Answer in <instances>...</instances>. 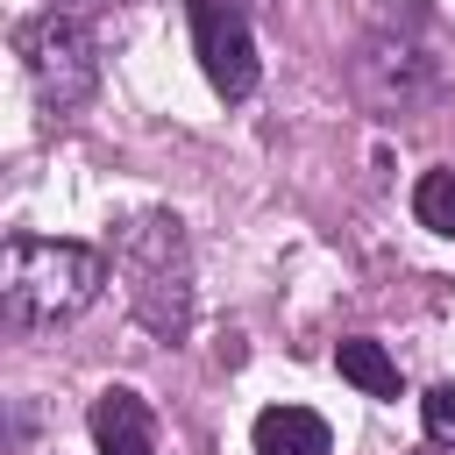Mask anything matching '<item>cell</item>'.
<instances>
[{"label": "cell", "mask_w": 455, "mask_h": 455, "mask_svg": "<svg viewBox=\"0 0 455 455\" xmlns=\"http://www.w3.org/2000/svg\"><path fill=\"white\" fill-rule=\"evenodd\" d=\"M107 284V263L100 249L85 242H50V235H14L7 242V263H0V299H7V320L14 327H57V320H78Z\"/></svg>", "instance_id": "6da1fadb"}, {"label": "cell", "mask_w": 455, "mask_h": 455, "mask_svg": "<svg viewBox=\"0 0 455 455\" xmlns=\"http://www.w3.org/2000/svg\"><path fill=\"white\" fill-rule=\"evenodd\" d=\"M121 284L149 334L171 341L192 327V256H185V228L171 213H142L121 228Z\"/></svg>", "instance_id": "7a4b0ae2"}, {"label": "cell", "mask_w": 455, "mask_h": 455, "mask_svg": "<svg viewBox=\"0 0 455 455\" xmlns=\"http://www.w3.org/2000/svg\"><path fill=\"white\" fill-rule=\"evenodd\" d=\"M14 50H21V71H28V85H36V100H43L50 114H71V107L100 85L92 28H85L78 14H64V7L21 21V28H14Z\"/></svg>", "instance_id": "3957f363"}, {"label": "cell", "mask_w": 455, "mask_h": 455, "mask_svg": "<svg viewBox=\"0 0 455 455\" xmlns=\"http://www.w3.org/2000/svg\"><path fill=\"white\" fill-rule=\"evenodd\" d=\"M185 14H192V50L206 64V85L220 100H249L256 92V36H249L242 0H185Z\"/></svg>", "instance_id": "277c9868"}, {"label": "cell", "mask_w": 455, "mask_h": 455, "mask_svg": "<svg viewBox=\"0 0 455 455\" xmlns=\"http://www.w3.org/2000/svg\"><path fill=\"white\" fill-rule=\"evenodd\" d=\"M85 427H92L100 455H156V419H149L142 391H128V384L100 391L92 412H85Z\"/></svg>", "instance_id": "5b68a950"}, {"label": "cell", "mask_w": 455, "mask_h": 455, "mask_svg": "<svg viewBox=\"0 0 455 455\" xmlns=\"http://www.w3.org/2000/svg\"><path fill=\"white\" fill-rule=\"evenodd\" d=\"M327 448H334V434L320 412H306V405L256 412V455H327Z\"/></svg>", "instance_id": "8992f818"}, {"label": "cell", "mask_w": 455, "mask_h": 455, "mask_svg": "<svg viewBox=\"0 0 455 455\" xmlns=\"http://www.w3.org/2000/svg\"><path fill=\"white\" fill-rule=\"evenodd\" d=\"M334 363H341V377H348L355 391H370V398H398V363H391L377 341H341Z\"/></svg>", "instance_id": "52a82bcc"}, {"label": "cell", "mask_w": 455, "mask_h": 455, "mask_svg": "<svg viewBox=\"0 0 455 455\" xmlns=\"http://www.w3.org/2000/svg\"><path fill=\"white\" fill-rule=\"evenodd\" d=\"M412 213H419V228H434V235L455 242V171H427L412 185Z\"/></svg>", "instance_id": "ba28073f"}, {"label": "cell", "mask_w": 455, "mask_h": 455, "mask_svg": "<svg viewBox=\"0 0 455 455\" xmlns=\"http://www.w3.org/2000/svg\"><path fill=\"white\" fill-rule=\"evenodd\" d=\"M419 412H427V434H434V441H455V384H434V391L419 398Z\"/></svg>", "instance_id": "9c48e42d"}, {"label": "cell", "mask_w": 455, "mask_h": 455, "mask_svg": "<svg viewBox=\"0 0 455 455\" xmlns=\"http://www.w3.org/2000/svg\"><path fill=\"white\" fill-rule=\"evenodd\" d=\"M57 7H64V14H71V7H92V0H57Z\"/></svg>", "instance_id": "30bf717a"}]
</instances>
